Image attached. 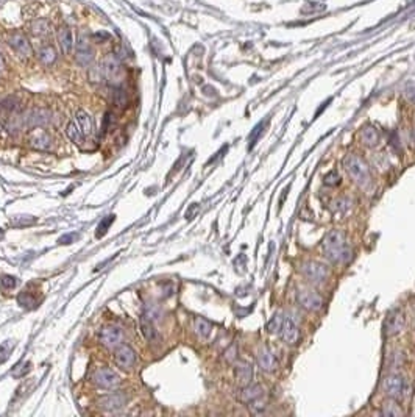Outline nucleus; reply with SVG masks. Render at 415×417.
<instances>
[{
    "instance_id": "f257e3e1",
    "label": "nucleus",
    "mask_w": 415,
    "mask_h": 417,
    "mask_svg": "<svg viewBox=\"0 0 415 417\" xmlns=\"http://www.w3.org/2000/svg\"><path fill=\"white\" fill-rule=\"evenodd\" d=\"M66 133H67V138L77 145H81V144L88 142L94 135L92 117L85 110H78L74 120H70L67 124Z\"/></svg>"
},
{
    "instance_id": "f03ea898",
    "label": "nucleus",
    "mask_w": 415,
    "mask_h": 417,
    "mask_svg": "<svg viewBox=\"0 0 415 417\" xmlns=\"http://www.w3.org/2000/svg\"><path fill=\"white\" fill-rule=\"evenodd\" d=\"M323 250L331 263H347L351 258V252L345 242V233L340 230H331L325 236Z\"/></svg>"
},
{
    "instance_id": "7ed1b4c3",
    "label": "nucleus",
    "mask_w": 415,
    "mask_h": 417,
    "mask_svg": "<svg viewBox=\"0 0 415 417\" xmlns=\"http://www.w3.org/2000/svg\"><path fill=\"white\" fill-rule=\"evenodd\" d=\"M344 167L347 169L348 175L361 186V188H367L372 183V175H370V169L369 166L365 164V161H362L357 155H347L344 160Z\"/></svg>"
},
{
    "instance_id": "20e7f679",
    "label": "nucleus",
    "mask_w": 415,
    "mask_h": 417,
    "mask_svg": "<svg viewBox=\"0 0 415 417\" xmlns=\"http://www.w3.org/2000/svg\"><path fill=\"white\" fill-rule=\"evenodd\" d=\"M300 271L303 277L311 281L312 284H323L329 277V269L326 264L320 261H305L300 266Z\"/></svg>"
},
{
    "instance_id": "39448f33",
    "label": "nucleus",
    "mask_w": 415,
    "mask_h": 417,
    "mask_svg": "<svg viewBox=\"0 0 415 417\" xmlns=\"http://www.w3.org/2000/svg\"><path fill=\"white\" fill-rule=\"evenodd\" d=\"M124 339H125L124 330L116 325H106L99 333L100 344L108 350H116L120 344H124Z\"/></svg>"
},
{
    "instance_id": "423d86ee",
    "label": "nucleus",
    "mask_w": 415,
    "mask_h": 417,
    "mask_svg": "<svg viewBox=\"0 0 415 417\" xmlns=\"http://www.w3.org/2000/svg\"><path fill=\"white\" fill-rule=\"evenodd\" d=\"M297 303L306 311H320L323 308V297L314 289H298Z\"/></svg>"
},
{
    "instance_id": "0eeeda50",
    "label": "nucleus",
    "mask_w": 415,
    "mask_h": 417,
    "mask_svg": "<svg viewBox=\"0 0 415 417\" xmlns=\"http://www.w3.org/2000/svg\"><path fill=\"white\" fill-rule=\"evenodd\" d=\"M92 381L95 383L97 387H100V389L114 390L120 384V377L113 369H109V367H100V369L95 371Z\"/></svg>"
},
{
    "instance_id": "6e6552de",
    "label": "nucleus",
    "mask_w": 415,
    "mask_h": 417,
    "mask_svg": "<svg viewBox=\"0 0 415 417\" xmlns=\"http://www.w3.org/2000/svg\"><path fill=\"white\" fill-rule=\"evenodd\" d=\"M25 144L29 147L39 152H47L52 147V138L48 136V133L41 128V127H35L33 130H30L25 136Z\"/></svg>"
},
{
    "instance_id": "1a4fd4ad",
    "label": "nucleus",
    "mask_w": 415,
    "mask_h": 417,
    "mask_svg": "<svg viewBox=\"0 0 415 417\" xmlns=\"http://www.w3.org/2000/svg\"><path fill=\"white\" fill-rule=\"evenodd\" d=\"M103 75L108 79V82L114 86L122 83V79H124V69H122V63L116 55H108L103 60Z\"/></svg>"
},
{
    "instance_id": "9d476101",
    "label": "nucleus",
    "mask_w": 415,
    "mask_h": 417,
    "mask_svg": "<svg viewBox=\"0 0 415 417\" xmlns=\"http://www.w3.org/2000/svg\"><path fill=\"white\" fill-rule=\"evenodd\" d=\"M382 389L390 399H401L406 394V380L401 375H387L382 380Z\"/></svg>"
},
{
    "instance_id": "9b49d317",
    "label": "nucleus",
    "mask_w": 415,
    "mask_h": 417,
    "mask_svg": "<svg viewBox=\"0 0 415 417\" xmlns=\"http://www.w3.org/2000/svg\"><path fill=\"white\" fill-rule=\"evenodd\" d=\"M114 364L122 371H130L136 364V352L127 344H120L114 350Z\"/></svg>"
},
{
    "instance_id": "f8f14e48",
    "label": "nucleus",
    "mask_w": 415,
    "mask_h": 417,
    "mask_svg": "<svg viewBox=\"0 0 415 417\" xmlns=\"http://www.w3.org/2000/svg\"><path fill=\"white\" fill-rule=\"evenodd\" d=\"M75 58L81 66H88L94 60V48L91 44V39L86 35H80L75 45Z\"/></svg>"
},
{
    "instance_id": "ddd939ff",
    "label": "nucleus",
    "mask_w": 415,
    "mask_h": 417,
    "mask_svg": "<svg viewBox=\"0 0 415 417\" xmlns=\"http://www.w3.org/2000/svg\"><path fill=\"white\" fill-rule=\"evenodd\" d=\"M403 328H404V314L400 309H392L385 317L384 333L387 336H395L401 333Z\"/></svg>"
},
{
    "instance_id": "4468645a",
    "label": "nucleus",
    "mask_w": 415,
    "mask_h": 417,
    "mask_svg": "<svg viewBox=\"0 0 415 417\" xmlns=\"http://www.w3.org/2000/svg\"><path fill=\"white\" fill-rule=\"evenodd\" d=\"M281 339L286 342L289 346H294L297 344V341L300 337V331H298V325H297V321L294 317L290 316H284V321H283V327H281Z\"/></svg>"
},
{
    "instance_id": "2eb2a0df",
    "label": "nucleus",
    "mask_w": 415,
    "mask_h": 417,
    "mask_svg": "<svg viewBox=\"0 0 415 417\" xmlns=\"http://www.w3.org/2000/svg\"><path fill=\"white\" fill-rule=\"evenodd\" d=\"M8 45L13 48L16 54H19L20 57H25L27 58V57H30L33 54V48H32L30 41L25 36H23V35H20V33L11 35L8 38Z\"/></svg>"
},
{
    "instance_id": "dca6fc26",
    "label": "nucleus",
    "mask_w": 415,
    "mask_h": 417,
    "mask_svg": "<svg viewBox=\"0 0 415 417\" xmlns=\"http://www.w3.org/2000/svg\"><path fill=\"white\" fill-rule=\"evenodd\" d=\"M234 375L236 380L240 386H247L252 383L255 372H253V366L247 361H239L234 367Z\"/></svg>"
},
{
    "instance_id": "f3484780",
    "label": "nucleus",
    "mask_w": 415,
    "mask_h": 417,
    "mask_svg": "<svg viewBox=\"0 0 415 417\" xmlns=\"http://www.w3.org/2000/svg\"><path fill=\"white\" fill-rule=\"evenodd\" d=\"M125 403H127V397L124 394H119V392H113V394H108L99 399V405L106 411H117L122 406H125Z\"/></svg>"
},
{
    "instance_id": "a211bd4d",
    "label": "nucleus",
    "mask_w": 415,
    "mask_h": 417,
    "mask_svg": "<svg viewBox=\"0 0 415 417\" xmlns=\"http://www.w3.org/2000/svg\"><path fill=\"white\" fill-rule=\"evenodd\" d=\"M264 396V389L261 384H247V386H242V389H239L237 392V400L242 402V403H250L253 402L255 399Z\"/></svg>"
},
{
    "instance_id": "6ab92c4d",
    "label": "nucleus",
    "mask_w": 415,
    "mask_h": 417,
    "mask_svg": "<svg viewBox=\"0 0 415 417\" xmlns=\"http://www.w3.org/2000/svg\"><path fill=\"white\" fill-rule=\"evenodd\" d=\"M258 364L264 372H273L278 367V361L276 356L268 350L267 347H262L258 352Z\"/></svg>"
},
{
    "instance_id": "aec40b11",
    "label": "nucleus",
    "mask_w": 415,
    "mask_h": 417,
    "mask_svg": "<svg viewBox=\"0 0 415 417\" xmlns=\"http://www.w3.org/2000/svg\"><path fill=\"white\" fill-rule=\"evenodd\" d=\"M58 44L61 47V50L64 54H70L72 52V47H74V33L69 27H61L60 32H58Z\"/></svg>"
},
{
    "instance_id": "412c9836",
    "label": "nucleus",
    "mask_w": 415,
    "mask_h": 417,
    "mask_svg": "<svg viewBox=\"0 0 415 417\" xmlns=\"http://www.w3.org/2000/svg\"><path fill=\"white\" fill-rule=\"evenodd\" d=\"M361 139H362V144L364 145H367V147H376L379 144V132L372 127V125H367V127H364L362 132H361Z\"/></svg>"
},
{
    "instance_id": "4be33fe9",
    "label": "nucleus",
    "mask_w": 415,
    "mask_h": 417,
    "mask_svg": "<svg viewBox=\"0 0 415 417\" xmlns=\"http://www.w3.org/2000/svg\"><path fill=\"white\" fill-rule=\"evenodd\" d=\"M141 331H142L144 337L147 339L149 342H156L159 339V334H158L153 322L150 321L149 317H145V316L141 317Z\"/></svg>"
},
{
    "instance_id": "5701e85b",
    "label": "nucleus",
    "mask_w": 415,
    "mask_h": 417,
    "mask_svg": "<svg viewBox=\"0 0 415 417\" xmlns=\"http://www.w3.org/2000/svg\"><path fill=\"white\" fill-rule=\"evenodd\" d=\"M38 57H39V60H41L42 64L50 66V64H53V63L57 61L58 54H57V50H55V48H53L52 45H45V47L39 48Z\"/></svg>"
},
{
    "instance_id": "b1692460",
    "label": "nucleus",
    "mask_w": 415,
    "mask_h": 417,
    "mask_svg": "<svg viewBox=\"0 0 415 417\" xmlns=\"http://www.w3.org/2000/svg\"><path fill=\"white\" fill-rule=\"evenodd\" d=\"M32 33L38 38H44L50 33V23L47 19H36L32 23Z\"/></svg>"
},
{
    "instance_id": "393cba45",
    "label": "nucleus",
    "mask_w": 415,
    "mask_h": 417,
    "mask_svg": "<svg viewBox=\"0 0 415 417\" xmlns=\"http://www.w3.org/2000/svg\"><path fill=\"white\" fill-rule=\"evenodd\" d=\"M195 331H197V334L203 339H208L211 331H212V325L206 321V319L203 317H197L195 319Z\"/></svg>"
},
{
    "instance_id": "a878e982",
    "label": "nucleus",
    "mask_w": 415,
    "mask_h": 417,
    "mask_svg": "<svg viewBox=\"0 0 415 417\" xmlns=\"http://www.w3.org/2000/svg\"><path fill=\"white\" fill-rule=\"evenodd\" d=\"M283 321H284V316H283V312H276L270 321L267 322V331L268 333H272V334H275V333H278V331H281V327H283Z\"/></svg>"
},
{
    "instance_id": "bb28decb",
    "label": "nucleus",
    "mask_w": 415,
    "mask_h": 417,
    "mask_svg": "<svg viewBox=\"0 0 415 417\" xmlns=\"http://www.w3.org/2000/svg\"><path fill=\"white\" fill-rule=\"evenodd\" d=\"M351 205H353V202L348 197H342V199H339V200L334 202V211L339 216H344V214H347L351 210Z\"/></svg>"
},
{
    "instance_id": "cd10ccee",
    "label": "nucleus",
    "mask_w": 415,
    "mask_h": 417,
    "mask_svg": "<svg viewBox=\"0 0 415 417\" xmlns=\"http://www.w3.org/2000/svg\"><path fill=\"white\" fill-rule=\"evenodd\" d=\"M14 346H16V342H14V341H10V339L0 344V364L5 362V361L10 358V355H11Z\"/></svg>"
},
{
    "instance_id": "c85d7f7f",
    "label": "nucleus",
    "mask_w": 415,
    "mask_h": 417,
    "mask_svg": "<svg viewBox=\"0 0 415 417\" xmlns=\"http://www.w3.org/2000/svg\"><path fill=\"white\" fill-rule=\"evenodd\" d=\"M250 405V409L253 414H264L265 412V408H267V400L264 399V396L255 399L253 402L248 403Z\"/></svg>"
},
{
    "instance_id": "c756f323",
    "label": "nucleus",
    "mask_w": 415,
    "mask_h": 417,
    "mask_svg": "<svg viewBox=\"0 0 415 417\" xmlns=\"http://www.w3.org/2000/svg\"><path fill=\"white\" fill-rule=\"evenodd\" d=\"M381 414L382 415H401L403 409L398 408V405H395V403H384V406L381 409Z\"/></svg>"
},
{
    "instance_id": "7c9ffc66",
    "label": "nucleus",
    "mask_w": 415,
    "mask_h": 417,
    "mask_svg": "<svg viewBox=\"0 0 415 417\" xmlns=\"http://www.w3.org/2000/svg\"><path fill=\"white\" fill-rule=\"evenodd\" d=\"M114 222V216H106L102 222L99 224V227H97V238H100V236H103L105 233H106V230H108V227L111 225Z\"/></svg>"
},
{
    "instance_id": "2f4dec72",
    "label": "nucleus",
    "mask_w": 415,
    "mask_h": 417,
    "mask_svg": "<svg viewBox=\"0 0 415 417\" xmlns=\"http://www.w3.org/2000/svg\"><path fill=\"white\" fill-rule=\"evenodd\" d=\"M17 284V280L11 275H4V277H0V288L8 291V289H13L14 286Z\"/></svg>"
},
{
    "instance_id": "473e14b6",
    "label": "nucleus",
    "mask_w": 415,
    "mask_h": 417,
    "mask_svg": "<svg viewBox=\"0 0 415 417\" xmlns=\"http://www.w3.org/2000/svg\"><path fill=\"white\" fill-rule=\"evenodd\" d=\"M127 94H125V91H122V89H116V92H114V103L119 107V108H122V107H125L127 105Z\"/></svg>"
},
{
    "instance_id": "72a5a7b5",
    "label": "nucleus",
    "mask_w": 415,
    "mask_h": 417,
    "mask_svg": "<svg viewBox=\"0 0 415 417\" xmlns=\"http://www.w3.org/2000/svg\"><path fill=\"white\" fill-rule=\"evenodd\" d=\"M325 183L328 186H337L340 183V175L336 172V170H331L328 175H325Z\"/></svg>"
},
{
    "instance_id": "f704fd0d",
    "label": "nucleus",
    "mask_w": 415,
    "mask_h": 417,
    "mask_svg": "<svg viewBox=\"0 0 415 417\" xmlns=\"http://www.w3.org/2000/svg\"><path fill=\"white\" fill-rule=\"evenodd\" d=\"M236 358H237V347L233 344V346L230 347V350H227L225 359H227L228 362H233V361H236Z\"/></svg>"
},
{
    "instance_id": "c9c22d12",
    "label": "nucleus",
    "mask_w": 415,
    "mask_h": 417,
    "mask_svg": "<svg viewBox=\"0 0 415 417\" xmlns=\"http://www.w3.org/2000/svg\"><path fill=\"white\" fill-rule=\"evenodd\" d=\"M262 125H264V124H259V125L255 128V132L250 135V147H252V145H255V144H256V141H258V138L261 136V133H262Z\"/></svg>"
},
{
    "instance_id": "e433bc0d",
    "label": "nucleus",
    "mask_w": 415,
    "mask_h": 417,
    "mask_svg": "<svg viewBox=\"0 0 415 417\" xmlns=\"http://www.w3.org/2000/svg\"><path fill=\"white\" fill-rule=\"evenodd\" d=\"M404 95H406L407 100H410L412 103H415V85H409L404 89Z\"/></svg>"
},
{
    "instance_id": "4c0bfd02",
    "label": "nucleus",
    "mask_w": 415,
    "mask_h": 417,
    "mask_svg": "<svg viewBox=\"0 0 415 417\" xmlns=\"http://www.w3.org/2000/svg\"><path fill=\"white\" fill-rule=\"evenodd\" d=\"M4 67H5V60H4L2 54H0V70H2Z\"/></svg>"
}]
</instances>
